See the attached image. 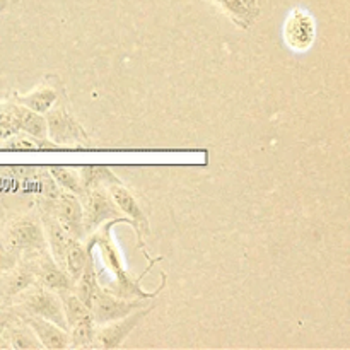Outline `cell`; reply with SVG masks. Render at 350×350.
<instances>
[{
	"instance_id": "603a6c76",
	"label": "cell",
	"mask_w": 350,
	"mask_h": 350,
	"mask_svg": "<svg viewBox=\"0 0 350 350\" xmlns=\"http://www.w3.org/2000/svg\"><path fill=\"white\" fill-rule=\"evenodd\" d=\"M60 299H62V306H64L65 321H67V330L68 327H72V325L75 323V321L82 320V318L91 314L88 304H85L84 301L75 294V291H68V293L62 294Z\"/></svg>"
},
{
	"instance_id": "4fadbf2b",
	"label": "cell",
	"mask_w": 350,
	"mask_h": 350,
	"mask_svg": "<svg viewBox=\"0 0 350 350\" xmlns=\"http://www.w3.org/2000/svg\"><path fill=\"white\" fill-rule=\"evenodd\" d=\"M21 320L33 330L43 349H67L68 347V332L51 321L43 320L33 314H21Z\"/></svg>"
},
{
	"instance_id": "5b68a950",
	"label": "cell",
	"mask_w": 350,
	"mask_h": 350,
	"mask_svg": "<svg viewBox=\"0 0 350 350\" xmlns=\"http://www.w3.org/2000/svg\"><path fill=\"white\" fill-rule=\"evenodd\" d=\"M17 297H19V306L24 310L23 313L40 317L67 330L64 306H62V299L57 293L33 284Z\"/></svg>"
},
{
	"instance_id": "4316f807",
	"label": "cell",
	"mask_w": 350,
	"mask_h": 350,
	"mask_svg": "<svg viewBox=\"0 0 350 350\" xmlns=\"http://www.w3.org/2000/svg\"><path fill=\"white\" fill-rule=\"evenodd\" d=\"M256 2H258V3H260V0H256Z\"/></svg>"
},
{
	"instance_id": "3957f363",
	"label": "cell",
	"mask_w": 350,
	"mask_h": 350,
	"mask_svg": "<svg viewBox=\"0 0 350 350\" xmlns=\"http://www.w3.org/2000/svg\"><path fill=\"white\" fill-rule=\"evenodd\" d=\"M44 120H46V137L55 146H79V144L88 146L89 144L85 130L68 109L65 94L44 115Z\"/></svg>"
},
{
	"instance_id": "e0dca14e",
	"label": "cell",
	"mask_w": 350,
	"mask_h": 350,
	"mask_svg": "<svg viewBox=\"0 0 350 350\" xmlns=\"http://www.w3.org/2000/svg\"><path fill=\"white\" fill-rule=\"evenodd\" d=\"M221 12H224L239 29H250L258 19V14L250 9L245 0H208Z\"/></svg>"
},
{
	"instance_id": "ac0fdd59",
	"label": "cell",
	"mask_w": 350,
	"mask_h": 350,
	"mask_svg": "<svg viewBox=\"0 0 350 350\" xmlns=\"http://www.w3.org/2000/svg\"><path fill=\"white\" fill-rule=\"evenodd\" d=\"M92 253V250L88 248V245L81 241V239L70 238L68 241L67 250H65V258H64V269L65 272L70 275V279L77 280L79 275L84 270L85 263H88L89 255Z\"/></svg>"
},
{
	"instance_id": "7c38bea8",
	"label": "cell",
	"mask_w": 350,
	"mask_h": 350,
	"mask_svg": "<svg viewBox=\"0 0 350 350\" xmlns=\"http://www.w3.org/2000/svg\"><path fill=\"white\" fill-rule=\"evenodd\" d=\"M31 265H33L34 273H36V280L40 282L41 287H44V289L53 291L58 296L68 293V291H74V280H72L70 275L65 272V269H62L48 253L41 255L40 258L33 260Z\"/></svg>"
},
{
	"instance_id": "484cf974",
	"label": "cell",
	"mask_w": 350,
	"mask_h": 350,
	"mask_svg": "<svg viewBox=\"0 0 350 350\" xmlns=\"http://www.w3.org/2000/svg\"><path fill=\"white\" fill-rule=\"evenodd\" d=\"M17 2H19V0H0V16H2L3 12H7V10H9L10 7Z\"/></svg>"
},
{
	"instance_id": "ffe728a7",
	"label": "cell",
	"mask_w": 350,
	"mask_h": 350,
	"mask_svg": "<svg viewBox=\"0 0 350 350\" xmlns=\"http://www.w3.org/2000/svg\"><path fill=\"white\" fill-rule=\"evenodd\" d=\"M101 289V286H99L98 282V273H96V265H94V256H92V253L89 255V260L88 263H85L84 270H82V273L79 275V279L75 280V294H77L79 297H81L82 301H84L85 304H91L92 297L98 294V291Z\"/></svg>"
},
{
	"instance_id": "2e32d148",
	"label": "cell",
	"mask_w": 350,
	"mask_h": 350,
	"mask_svg": "<svg viewBox=\"0 0 350 350\" xmlns=\"http://www.w3.org/2000/svg\"><path fill=\"white\" fill-rule=\"evenodd\" d=\"M43 231L44 238H46L48 252L51 253V258L64 269V258L65 250H67L68 241L72 236L64 229V226L57 221L51 214H46L43 219Z\"/></svg>"
},
{
	"instance_id": "30bf717a",
	"label": "cell",
	"mask_w": 350,
	"mask_h": 350,
	"mask_svg": "<svg viewBox=\"0 0 350 350\" xmlns=\"http://www.w3.org/2000/svg\"><path fill=\"white\" fill-rule=\"evenodd\" d=\"M51 215L64 226L65 231L75 239H82L85 236L84 231V214H82L81 197L62 190L55 197Z\"/></svg>"
},
{
	"instance_id": "277c9868",
	"label": "cell",
	"mask_w": 350,
	"mask_h": 350,
	"mask_svg": "<svg viewBox=\"0 0 350 350\" xmlns=\"http://www.w3.org/2000/svg\"><path fill=\"white\" fill-rule=\"evenodd\" d=\"M105 190L108 191V195L111 197L113 204L118 207V211L122 212V215L129 217L132 221V228L135 231L137 243H139V248L146 253L144 250V234H149V221L146 217V212L140 207L139 200L133 197L132 191L115 176V174L109 171L106 174V180L103 183ZM147 255V253H146Z\"/></svg>"
},
{
	"instance_id": "ba28073f",
	"label": "cell",
	"mask_w": 350,
	"mask_h": 350,
	"mask_svg": "<svg viewBox=\"0 0 350 350\" xmlns=\"http://www.w3.org/2000/svg\"><path fill=\"white\" fill-rule=\"evenodd\" d=\"M152 311V306L140 308L135 310L133 313L126 314V317L120 318V320L109 321L106 325H99L96 328V338L92 347H101V349H116L122 347L123 342L129 338V335L142 323L144 318Z\"/></svg>"
},
{
	"instance_id": "8992f818",
	"label": "cell",
	"mask_w": 350,
	"mask_h": 350,
	"mask_svg": "<svg viewBox=\"0 0 350 350\" xmlns=\"http://www.w3.org/2000/svg\"><path fill=\"white\" fill-rule=\"evenodd\" d=\"M82 200V214H84V231L94 232L105 222L113 221V219L125 217L122 212L118 211L115 204H113L111 197L105 187H94L88 188L84 195L81 197Z\"/></svg>"
},
{
	"instance_id": "6da1fadb",
	"label": "cell",
	"mask_w": 350,
	"mask_h": 350,
	"mask_svg": "<svg viewBox=\"0 0 350 350\" xmlns=\"http://www.w3.org/2000/svg\"><path fill=\"white\" fill-rule=\"evenodd\" d=\"M116 224L132 226V221H130L129 217H120V219H113V221L105 222V224L99 226L94 232H91V238H89V243H88L89 250L98 248L103 263H105V267L111 272L113 275L111 284H108V286L105 287L101 286V287L106 291V293L113 294V296L126 297V299H150V297L159 296V294L163 293L164 287H166V273L161 272V279H163V282H161V286L157 287L156 291H152V293L144 291L142 287H140V282H142V279H146V275L150 272V269H152L156 263H159L163 258L157 256V258L150 260L146 272L140 273L139 277H133L132 273L126 270L122 255H120V250L116 248L115 241H113L111 238V231Z\"/></svg>"
},
{
	"instance_id": "9a60e30c",
	"label": "cell",
	"mask_w": 350,
	"mask_h": 350,
	"mask_svg": "<svg viewBox=\"0 0 350 350\" xmlns=\"http://www.w3.org/2000/svg\"><path fill=\"white\" fill-rule=\"evenodd\" d=\"M34 282H36V273L31 262L17 263L10 270L0 273V296L17 297Z\"/></svg>"
},
{
	"instance_id": "d6986e66",
	"label": "cell",
	"mask_w": 350,
	"mask_h": 350,
	"mask_svg": "<svg viewBox=\"0 0 350 350\" xmlns=\"http://www.w3.org/2000/svg\"><path fill=\"white\" fill-rule=\"evenodd\" d=\"M0 149L2 150H50L60 149L48 139H38L24 132H16L12 135L0 140Z\"/></svg>"
},
{
	"instance_id": "44dd1931",
	"label": "cell",
	"mask_w": 350,
	"mask_h": 350,
	"mask_svg": "<svg viewBox=\"0 0 350 350\" xmlns=\"http://www.w3.org/2000/svg\"><path fill=\"white\" fill-rule=\"evenodd\" d=\"M96 328L98 325L94 323L92 317L82 318V320L75 321L72 327H68V347L72 349H82V347H92L96 338Z\"/></svg>"
},
{
	"instance_id": "cb8c5ba5",
	"label": "cell",
	"mask_w": 350,
	"mask_h": 350,
	"mask_svg": "<svg viewBox=\"0 0 350 350\" xmlns=\"http://www.w3.org/2000/svg\"><path fill=\"white\" fill-rule=\"evenodd\" d=\"M9 338V345L12 349H43V345L40 344L36 335L33 334V330H31L24 321L21 325H14V327L10 325Z\"/></svg>"
},
{
	"instance_id": "9c48e42d",
	"label": "cell",
	"mask_w": 350,
	"mask_h": 350,
	"mask_svg": "<svg viewBox=\"0 0 350 350\" xmlns=\"http://www.w3.org/2000/svg\"><path fill=\"white\" fill-rule=\"evenodd\" d=\"M64 91V84H62V81L57 75H44L43 81L36 88L31 89L29 92H26V94H17L16 92L12 96V101L26 106V108L33 109V111L40 113V115H46L53 108L55 103L65 94Z\"/></svg>"
},
{
	"instance_id": "52a82bcc",
	"label": "cell",
	"mask_w": 350,
	"mask_h": 350,
	"mask_svg": "<svg viewBox=\"0 0 350 350\" xmlns=\"http://www.w3.org/2000/svg\"><path fill=\"white\" fill-rule=\"evenodd\" d=\"M140 308H146V299H126V297L113 296V294L106 293L103 287L89 304L91 317L98 327L109 323V321L120 320V318L126 317V314L133 313Z\"/></svg>"
},
{
	"instance_id": "7402d4cb",
	"label": "cell",
	"mask_w": 350,
	"mask_h": 350,
	"mask_svg": "<svg viewBox=\"0 0 350 350\" xmlns=\"http://www.w3.org/2000/svg\"><path fill=\"white\" fill-rule=\"evenodd\" d=\"M48 173L53 178L55 183L65 191H70V193L82 197L84 195V185H82L81 173H79V167H68V166H50L48 167Z\"/></svg>"
},
{
	"instance_id": "d4e9b609",
	"label": "cell",
	"mask_w": 350,
	"mask_h": 350,
	"mask_svg": "<svg viewBox=\"0 0 350 350\" xmlns=\"http://www.w3.org/2000/svg\"><path fill=\"white\" fill-rule=\"evenodd\" d=\"M17 263H19V258L0 245V273L7 272V270H10L12 267H16Z\"/></svg>"
},
{
	"instance_id": "5bb4252c",
	"label": "cell",
	"mask_w": 350,
	"mask_h": 350,
	"mask_svg": "<svg viewBox=\"0 0 350 350\" xmlns=\"http://www.w3.org/2000/svg\"><path fill=\"white\" fill-rule=\"evenodd\" d=\"M0 108L5 109L12 116L19 132L29 133V135L38 137V139H48L44 115H40V113L33 111V109L26 108V106L19 105L16 101L0 103Z\"/></svg>"
},
{
	"instance_id": "8fae6325",
	"label": "cell",
	"mask_w": 350,
	"mask_h": 350,
	"mask_svg": "<svg viewBox=\"0 0 350 350\" xmlns=\"http://www.w3.org/2000/svg\"><path fill=\"white\" fill-rule=\"evenodd\" d=\"M317 38L313 16L303 9H294L284 24V41L294 51H306Z\"/></svg>"
},
{
	"instance_id": "7a4b0ae2",
	"label": "cell",
	"mask_w": 350,
	"mask_h": 350,
	"mask_svg": "<svg viewBox=\"0 0 350 350\" xmlns=\"http://www.w3.org/2000/svg\"><path fill=\"white\" fill-rule=\"evenodd\" d=\"M0 245L14 253L17 258L21 255H26L29 258L27 262L40 258L46 253L48 248L43 228L31 217H21L10 222L3 232Z\"/></svg>"
}]
</instances>
